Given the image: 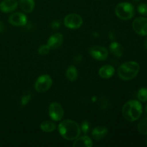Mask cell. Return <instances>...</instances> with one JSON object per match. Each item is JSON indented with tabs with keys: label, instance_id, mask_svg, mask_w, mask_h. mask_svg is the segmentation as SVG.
Here are the masks:
<instances>
[{
	"label": "cell",
	"instance_id": "3957f363",
	"mask_svg": "<svg viewBox=\"0 0 147 147\" xmlns=\"http://www.w3.org/2000/svg\"><path fill=\"white\" fill-rule=\"evenodd\" d=\"M140 70L139 63L129 61L123 63L118 70V76L121 80H130L134 78Z\"/></svg>",
	"mask_w": 147,
	"mask_h": 147
},
{
	"label": "cell",
	"instance_id": "cb8c5ba5",
	"mask_svg": "<svg viewBox=\"0 0 147 147\" xmlns=\"http://www.w3.org/2000/svg\"><path fill=\"white\" fill-rule=\"evenodd\" d=\"M90 123L87 121H83V123H81V127H80V130L83 132L84 134H87L89 131V129H90Z\"/></svg>",
	"mask_w": 147,
	"mask_h": 147
},
{
	"label": "cell",
	"instance_id": "d4e9b609",
	"mask_svg": "<svg viewBox=\"0 0 147 147\" xmlns=\"http://www.w3.org/2000/svg\"><path fill=\"white\" fill-rule=\"evenodd\" d=\"M32 98V96L30 94H25L24 95V96L22 97V99H21V104L22 105V106H26V105L27 104V103H29V102L30 101V100H31Z\"/></svg>",
	"mask_w": 147,
	"mask_h": 147
},
{
	"label": "cell",
	"instance_id": "7c38bea8",
	"mask_svg": "<svg viewBox=\"0 0 147 147\" xmlns=\"http://www.w3.org/2000/svg\"><path fill=\"white\" fill-rule=\"evenodd\" d=\"M18 5L17 0H3L0 3V10L2 12L9 13L14 11Z\"/></svg>",
	"mask_w": 147,
	"mask_h": 147
},
{
	"label": "cell",
	"instance_id": "4316f807",
	"mask_svg": "<svg viewBox=\"0 0 147 147\" xmlns=\"http://www.w3.org/2000/svg\"><path fill=\"white\" fill-rule=\"evenodd\" d=\"M3 30H4V25H3L2 23L0 22V32H2Z\"/></svg>",
	"mask_w": 147,
	"mask_h": 147
},
{
	"label": "cell",
	"instance_id": "5b68a950",
	"mask_svg": "<svg viewBox=\"0 0 147 147\" xmlns=\"http://www.w3.org/2000/svg\"><path fill=\"white\" fill-rule=\"evenodd\" d=\"M53 80L49 75H42L37 78L34 84V89L39 93H44L51 88Z\"/></svg>",
	"mask_w": 147,
	"mask_h": 147
},
{
	"label": "cell",
	"instance_id": "8992f818",
	"mask_svg": "<svg viewBox=\"0 0 147 147\" xmlns=\"http://www.w3.org/2000/svg\"><path fill=\"white\" fill-rule=\"evenodd\" d=\"M83 18L81 16L78 14H75V13L67 14L64 19L65 26L67 28L71 29V30L80 28L83 24Z\"/></svg>",
	"mask_w": 147,
	"mask_h": 147
},
{
	"label": "cell",
	"instance_id": "f1b7e54d",
	"mask_svg": "<svg viewBox=\"0 0 147 147\" xmlns=\"http://www.w3.org/2000/svg\"><path fill=\"white\" fill-rule=\"evenodd\" d=\"M145 109H146V112L147 113V104H146V108H145Z\"/></svg>",
	"mask_w": 147,
	"mask_h": 147
},
{
	"label": "cell",
	"instance_id": "9c48e42d",
	"mask_svg": "<svg viewBox=\"0 0 147 147\" xmlns=\"http://www.w3.org/2000/svg\"><path fill=\"white\" fill-rule=\"evenodd\" d=\"M132 27L136 34L142 36L147 35V18L146 17H139L135 19Z\"/></svg>",
	"mask_w": 147,
	"mask_h": 147
},
{
	"label": "cell",
	"instance_id": "83f0119b",
	"mask_svg": "<svg viewBox=\"0 0 147 147\" xmlns=\"http://www.w3.org/2000/svg\"><path fill=\"white\" fill-rule=\"evenodd\" d=\"M144 47H145V49L147 50V39H146V40L144 41Z\"/></svg>",
	"mask_w": 147,
	"mask_h": 147
},
{
	"label": "cell",
	"instance_id": "5bb4252c",
	"mask_svg": "<svg viewBox=\"0 0 147 147\" xmlns=\"http://www.w3.org/2000/svg\"><path fill=\"white\" fill-rule=\"evenodd\" d=\"M93 144L90 138L88 136H78L73 143V146L74 147H92Z\"/></svg>",
	"mask_w": 147,
	"mask_h": 147
},
{
	"label": "cell",
	"instance_id": "7a4b0ae2",
	"mask_svg": "<svg viewBox=\"0 0 147 147\" xmlns=\"http://www.w3.org/2000/svg\"><path fill=\"white\" fill-rule=\"evenodd\" d=\"M142 111L143 109L140 102L136 100H129L123 105L122 114L126 121L133 122L141 117Z\"/></svg>",
	"mask_w": 147,
	"mask_h": 147
},
{
	"label": "cell",
	"instance_id": "ac0fdd59",
	"mask_svg": "<svg viewBox=\"0 0 147 147\" xmlns=\"http://www.w3.org/2000/svg\"><path fill=\"white\" fill-rule=\"evenodd\" d=\"M65 76L70 81H75L78 77V72L75 66L70 65L67 67L65 72Z\"/></svg>",
	"mask_w": 147,
	"mask_h": 147
},
{
	"label": "cell",
	"instance_id": "ba28073f",
	"mask_svg": "<svg viewBox=\"0 0 147 147\" xmlns=\"http://www.w3.org/2000/svg\"><path fill=\"white\" fill-rule=\"evenodd\" d=\"M49 116L52 119V120L55 121H59L62 120L64 116V111L63 107L60 103L57 102H53L49 106L48 109Z\"/></svg>",
	"mask_w": 147,
	"mask_h": 147
},
{
	"label": "cell",
	"instance_id": "277c9868",
	"mask_svg": "<svg viewBox=\"0 0 147 147\" xmlns=\"http://www.w3.org/2000/svg\"><path fill=\"white\" fill-rule=\"evenodd\" d=\"M116 15L122 20H131L134 16L135 9L134 6L129 2H121L115 8Z\"/></svg>",
	"mask_w": 147,
	"mask_h": 147
},
{
	"label": "cell",
	"instance_id": "9a60e30c",
	"mask_svg": "<svg viewBox=\"0 0 147 147\" xmlns=\"http://www.w3.org/2000/svg\"><path fill=\"white\" fill-rule=\"evenodd\" d=\"M115 69L111 65H106L99 69L98 74L100 78L104 79H108L111 78L114 75Z\"/></svg>",
	"mask_w": 147,
	"mask_h": 147
},
{
	"label": "cell",
	"instance_id": "2e32d148",
	"mask_svg": "<svg viewBox=\"0 0 147 147\" xmlns=\"http://www.w3.org/2000/svg\"><path fill=\"white\" fill-rule=\"evenodd\" d=\"M19 5L23 11L30 13L34 9V0H19Z\"/></svg>",
	"mask_w": 147,
	"mask_h": 147
},
{
	"label": "cell",
	"instance_id": "6da1fadb",
	"mask_svg": "<svg viewBox=\"0 0 147 147\" xmlns=\"http://www.w3.org/2000/svg\"><path fill=\"white\" fill-rule=\"evenodd\" d=\"M58 131L60 136L68 141H73L80 134V127L76 121L70 119L60 122L58 126Z\"/></svg>",
	"mask_w": 147,
	"mask_h": 147
},
{
	"label": "cell",
	"instance_id": "e0dca14e",
	"mask_svg": "<svg viewBox=\"0 0 147 147\" xmlns=\"http://www.w3.org/2000/svg\"><path fill=\"white\" fill-rule=\"evenodd\" d=\"M109 50L112 54L118 57H121L124 53L123 47L117 42H113L111 43L110 46H109Z\"/></svg>",
	"mask_w": 147,
	"mask_h": 147
},
{
	"label": "cell",
	"instance_id": "ffe728a7",
	"mask_svg": "<svg viewBox=\"0 0 147 147\" xmlns=\"http://www.w3.org/2000/svg\"><path fill=\"white\" fill-rule=\"evenodd\" d=\"M137 129L140 134L147 135V117L142 119L137 125Z\"/></svg>",
	"mask_w": 147,
	"mask_h": 147
},
{
	"label": "cell",
	"instance_id": "4fadbf2b",
	"mask_svg": "<svg viewBox=\"0 0 147 147\" xmlns=\"http://www.w3.org/2000/svg\"><path fill=\"white\" fill-rule=\"evenodd\" d=\"M109 131L108 129L105 126H97V127L94 128L91 132L92 137L95 139V140L100 141L101 139H104L106 136H107Z\"/></svg>",
	"mask_w": 147,
	"mask_h": 147
},
{
	"label": "cell",
	"instance_id": "603a6c76",
	"mask_svg": "<svg viewBox=\"0 0 147 147\" xmlns=\"http://www.w3.org/2000/svg\"><path fill=\"white\" fill-rule=\"evenodd\" d=\"M138 11L142 15L147 16V4L146 3H142L138 6Z\"/></svg>",
	"mask_w": 147,
	"mask_h": 147
},
{
	"label": "cell",
	"instance_id": "30bf717a",
	"mask_svg": "<svg viewBox=\"0 0 147 147\" xmlns=\"http://www.w3.org/2000/svg\"><path fill=\"white\" fill-rule=\"evenodd\" d=\"M9 23L15 27H22L26 25L27 18L24 14L22 12H15L11 14L8 18Z\"/></svg>",
	"mask_w": 147,
	"mask_h": 147
},
{
	"label": "cell",
	"instance_id": "484cf974",
	"mask_svg": "<svg viewBox=\"0 0 147 147\" xmlns=\"http://www.w3.org/2000/svg\"><path fill=\"white\" fill-rule=\"evenodd\" d=\"M60 26V22L59 20H54L52 23V27L53 29H58Z\"/></svg>",
	"mask_w": 147,
	"mask_h": 147
},
{
	"label": "cell",
	"instance_id": "8fae6325",
	"mask_svg": "<svg viewBox=\"0 0 147 147\" xmlns=\"http://www.w3.org/2000/svg\"><path fill=\"white\" fill-rule=\"evenodd\" d=\"M63 42V35L60 33H55L49 37L47 40V45L50 50H56L61 47Z\"/></svg>",
	"mask_w": 147,
	"mask_h": 147
},
{
	"label": "cell",
	"instance_id": "44dd1931",
	"mask_svg": "<svg viewBox=\"0 0 147 147\" xmlns=\"http://www.w3.org/2000/svg\"><path fill=\"white\" fill-rule=\"evenodd\" d=\"M137 97L139 101L146 102L147 101V88H142L139 89L137 93Z\"/></svg>",
	"mask_w": 147,
	"mask_h": 147
},
{
	"label": "cell",
	"instance_id": "52a82bcc",
	"mask_svg": "<svg viewBox=\"0 0 147 147\" xmlns=\"http://www.w3.org/2000/svg\"><path fill=\"white\" fill-rule=\"evenodd\" d=\"M89 54L93 58L98 61H103L107 59L109 51L107 48L102 46H93L89 49Z\"/></svg>",
	"mask_w": 147,
	"mask_h": 147
},
{
	"label": "cell",
	"instance_id": "d6986e66",
	"mask_svg": "<svg viewBox=\"0 0 147 147\" xmlns=\"http://www.w3.org/2000/svg\"><path fill=\"white\" fill-rule=\"evenodd\" d=\"M40 129L42 131L46 133H50L53 132L56 129V125L53 122L50 121H45L42 122L40 124Z\"/></svg>",
	"mask_w": 147,
	"mask_h": 147
},
{
	"label": "cell",
	"instance_id": "f546056e",
	"mask_svg": "<svg viewBox=\"0 0 147 147\" xmlns=\"http://www.w3.org/2000/svg\"><path fill=\"white\" fill-rule=\"evenodd\" d=\"M146 144L147 145V139H146Z\"/></svg>",
	"mask_w": 147,
	"mask_h": 147
},
{
	"label": "cell",
	"instance_id": "7402d4cb",
	"mask_svg": "<svg viewBox=\"0 0 147 147\" xmlns=\"http://www.w3.org/2000/svg\"><path fill=\"white\" fill-rule=\"evenodd\" d=\"M50 48L47 45H43L38 48V53L40 55H45L50 53Z\"/></svg>",
	"mask_w": 147,
	"mask_h": 147
}]
</instances>
